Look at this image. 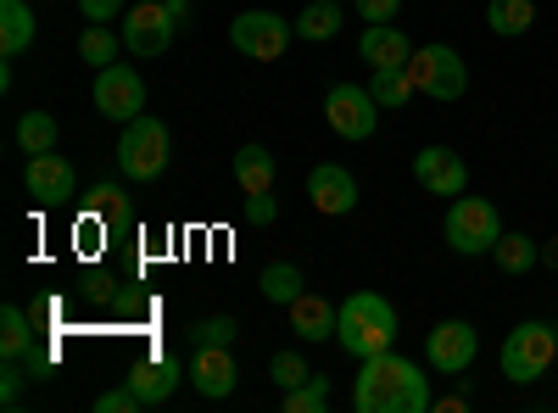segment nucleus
<instances>
[{
  "label": "nucleus",
  "instance_id": "20e7f679",
  "mask_svg": "<svg viewBox=\"0 0 558 413\" xmlns=\"http://www.w3.org/2000/svg\"><path fill=\"white\" fill-rule=\"evenodd\" d=\"M441 235H447V246L458 257H492V246L502 235V218H497V207L486 196H452Z\"/></svg>",
  "mask_w": 558,
  "mask_h": 413
},
{
  "label": "nucleus",
  "instance_id": "ddd939ff",
  "mask_svg": "<svg viewBox=\"0 0 558 413\" xmlns=\"http://www.w3.org/2000/svg\"><path fill=\"white\" fill-rule=\"evenodd\" d=\"M23 185H28V196H34L39 207H57V202H68V196L78 191V179H73V162H68V157L39 151V157H28V168H23Z\"/></svg>",
  "mask_w": 558,
  "mask_h": 413
},
{
  "label": "nucleus",
  "instance_id": "c9c22d12",
  "mask_svg": "<svg viewBox=\"0 0 558 413\" xmlns=\"http://www.w3.org/2000/svg\"><path fill=\"white\" fill-rule=\"evenodd\" d=\"M279 218V207H274V191H263V196H246V223H274Z\"/></svg>",
  "mask_w": 558,
  "mask_h": 413
},
{
  "label": "nucleus",
  "instance_id": "393cba45",
  "mask_svg": "<svg viewBox=\"0 0 558 413\" xmlns=\"http://www.w3.org/2000/svg\"><path fill=\"white\" fill-rule=\"evenodd\" d=\"M118 51H123V39L107 28V23H89L84 34H78V62H89V68H112L118 62Z\"/></svg>",
  "mask_w": 558,
  "mask_h": 413
},
{
  "label": "nucleus",
  "instance_id": "4c0bfd02",
  "mask_svg": "<svg viewBox=\"0 0 558 413\" xmlns=\"http://www.w3.org/2000/svg\"><path fill=\"white\" fill-rule=\"evenodd\" d=\"M542 263H547V268H558V241H553V246L542 252Z\"/></svg>",
  "mask_w": 558,
  "mask_h": 413
},
{
  "label": "nucleus",
  "instance_id": "b1692460",
  "mask_svg": "<svg viewBox=\"0 0 558 413\" xmlns=\"http://www.w3.org/2000/svg\"><path fill=\"white\" fill-rule=\"evenodd\" d=\"M492 263L502 268V274H531L536 263H542V246L531 241V235H497V246H492Z\"/></svg>",
  "mask_w": 558,
  "mask_h": 413
},
{
  "label": "nucleus",
  "instance_id": "cd10ccee",
  "mask_svg": "<svg viewBox=\"0 0 558 413\" xmlns=\"http://www.w3.org/2000/svg\"><path fill=\"white\" fill-rule=\"evenodd\" d=\"M368 89H375V101L380 107H408V96H418L413 89V78H408V68H375V78H368Z\"/></svg>",
  "mask_w": 558,
  "mask_h": 413
},
{
  "label": "nucleus",
  "instance_id": "7ed1b4c3",
  "mask_svg": "<svg viewBox=\"0 0 558 413\" xmlns=\"http://www.w3.org/2000/svg\"><path fill=\"white\" fill-rule=\"evenodd\" d=\"M553 357H558V325H542V318H525V325H514L502 336V375L514 380V386H536L547 369H553Z\"/></svg>",
  "mask_w": 558,
  "mask_h": 413
},
{
  "label": "nucleus",
  "instance_id": "4468645a",
  "mask_svg": "<svg viewBox=\"0 0 558 413\" xmlns=\"http://www.w3.org/2000/svg\"><path fill=\"white\" fill-rule=\"evenodd\" d=\"M307 202H313L318 212L341 218V212L357 207V179H352L341 162H318V168L307 173Z\"/></svg>",
  "mask_w": 558,
  "mask_h": 413
},
{
  "label": "nucleus",
  "instance_id": "e433bc0d",
  "mask_svg": "<svg viewBox=\"0 0 558 413\" xmlns=\"http://www.w3.org/2000/svg\"><path fill=\"white\" fill-rule=\"evenodd\" d=\"M78 12H84L89 23H107V17L123 12V0H78Z\"/></svg>",
  "mask_w": 558,
  "mask_h": 413
},
{
  "label": "nucleus",
  "instance_id": "2eb2a0df",
  "mask_svg": "<svg viewBox=\"0 0 558 413\" xmlns=\"http://www.w3.org/2000/svg\"><path fill=\"white\" fill-rule=\"evenodd\" d=\"M191 386H196L207 402L235 397V386H241V369H235V357H229V347H196V363H191Z\"/></svg>",
  "mask_w": 558,
  "mask_h": 413
},
{
  "label": "nucleus",
  "instance_id": "6e6552de",
  "mask_svg": "<svg viewBox=\"0 0 558 413\" xmlns=\"http://www.w3.org/2000/svg\"><path fill=\"white\" fill-rule=\"evenodd\" d=\"M291 39H296V23H286L279 12H241L229 23V45H235L246 62H279Z\"/></svg>",
  "mask_w": 558,
  "mask_h": 413
},
{
  "label": "nucleus",
  "instance_id": "a211bd4d",
  "mask_svg": "<svg viewBox=\"0 0 558 413\" xmlns=\"http://www.w3.org/2000/svg\"><path fill=\"white\" fill-rule=\"evenodd\" d=\"M129 386L140 391V402H146V408H162V402L173 397V386H179V363H173V352H157V357H146V363H134Z\"/></svg>",
  "mask_w": 558,
  "mask_h": 413
},
{
  "label": "nucleus",
  "instance_id": "0eeeda50",
  "mask_svg": "<svg viewBox=\"0 0 558 413\" xmlns=\"http://www.w3.org/2000/svg\"><path fill=\"white\" fill-rule=\"evenodd\" d=\"M324 123H330L341 141H368L380 129V101L368 84H330L324 96Z\"/></svg>",
  "mask_w": 558,
  "mask_h": 413
},
{
  "label": "nucleus",
  "instance_id": "5701e85b",
  "mask_svg": "<svg viewBox=\"0 0 558 413\" xmlns=\"http://www.w3.org/2000/svg\"><path fill=\"white\" fill-rule=\"evenodd\" d=\"M536 23V0H486V28L502 39H520Z\"/></svg>",
  "mask_w": 558,
  "mask_h": 413
},
{
  "label": "nucleus",
  "instance_id": "2f4dec72",
  "mask_svg": "<svg viewBox=\"0 0 558 413\" xmlns=\"http://www.w3.org/2000/svg\"><path fill=\"white\" fill-rule=\"evenodd\" d=\"M268 375H274L279 386H286V391H291V386H302V380H307L313 369H307V363H302L296 352H274V357H268Z\"/></svg>",
  "mask_w": 558,
  "mask_h": 413
},
{
  "label": "nucleus",
  "instance_id": "6ab92c4d",
  "mask_svg": "<svg viewBox=\"0 0 558 413\" xmlns=\"http://www.w3.org/2000/svg\"><path fill=\"white\" fill-rule=\"evenodd\" d=\"M39 23H34V7L28 0H0V57H23L28 45H34Z\"/></svg>",
  "mask_w": 558,
  "mask_h": 413
},
{
  "label": "nucleus",
  "instance_id": "9d476101",
  "mask_svg": "<svg viewBox=\"0 0 558 413\" xmlns=\"http://www.w3.org/2000/svg\"><path fill=\"white\" fill-rule=\"evenodd\" d=\"M96 112L112 118V123H134L140 112H146V78H140L134 68L112 62L96 73Z\"/></svg>",
  "mask_w": 558,
  "mask_h": 413
},
{
  "label": "nucleus",
  "instance_id": "bb28decb",
  "mask_svg": "<svg viewBox=\"0 0 558 413\" xmlns=\"http://www.w3.org/2000/svg\"><path fill=\"white\" fill-rule=\"evenodd\" d=\"M17 146H23L28 157L57 151V118H51V112H23V118H17Z\"/></svg>",
  "mask_w": 558,
  "mask_h": 413
},
{
  "label": "nucleus",
  "instance_id": "473e14b6",
  "mask_svg": "<svg viewBox=\"0 0 558 413\" xmlns=\"http://www.w3.org/2000/svg\"><path fill=\"white\" fill-rule=\"evenodd\" d=\"M23 380H28V363L7 357V375H0V408H17L23 402Z\"/></svg>",
  "mask_w": 558,
  "mask_h": 413
},
{
  "label": "nucleus",
  "instance_id": "4be33fe9",
  "mask_svg": "<svg viewBox=\"0 0 558 413\" xmlns=\"http://www.w3.org/2000/svg\"><path fill=\"white\" fill-rule=\"evenodd\" d=\"M341 23H347L341 0H307L302 17H296V34H302L307 45H324V39H336V34H341Z\"/></svg>",
  "mask_w": 558,
  "mask_h": 413
},
{
  "label": "nucleus",
  "instance_id": "f3484780",
  "mask_svg": "<svg viewBox=\"0 0 558 413\" xmlns=\"http://www.w3.org/2000/svg\"><path fill=\"white\" fill-rule=\"evenodd\" d=\"M357 57H363L368 68H408V62H413V45H408V34H402L397 23H363Z\"/></svg>",
  "mask_w": 558,
  "mask_h": 413
},
{
  "label": "nucleus",
  "instance_id": "39448f33",
  "mask_svg": "<svg viewBox=\"0 0 558 413\" xmlns=\"http://www.w3.org/2000/svg\"><path fill=\"white\" fill-rule=\"evenodd\" d=\"M118 168L134 179V185H151V179L168 168V123L140 112L134 123H123V141H118Z\"/></svg>",
  "mask_w": 558,
  "mask_h": 413
},
{
  "label": "nucleus",
  "instance_id": "f03ea898",
  "mask_svg": "<svg viewBox=\"0 0 558 413\" xmlns=\"http://www.w3.org/2000/svg\"><path fill=\"white\" fill-rule=\"evenodd\" d=\"M336 341L357 363L375 357V352H391V341H397V307L380 291H352L341 302V313H336Z\"/></svg>",
  "mask_w": 558,
  "mask_h": 413
},
{
  "label": "nucleus",
  "instance_id": "f257e3e1",
  "mask_svg": "<svg viewBox=\"0 0 558 413\" xmlns=\"http://www.w3.org/2000/svg\"><path fill=\"white\" fill-rule=\"evenodd\" d=\"M352 408L357 413H430V375L413 357L397 352H375L363 357V375L352 380Z\"/></svg>",
  "mask_w": 558,
  "mask_h": 413
},
{
  "label": "nucleus",
  "instance_id": "412c9836",
  "mask_svg": "<svg viewBox=\"0 0 558 413\" xmlns=\"http://www.w3.org/2000/svg\"><path fill=\"white\" fill-rule=\"evenodd\" d=\"M235 185H241V196H263V191H274V151L268 146H241L235 151Z\"/></svg>",
  "mask_w": 558,
  "mask_h": 413
},
{
  "label": "nucleus",
  "instance_id": "dca6fc26",
  "mask_svg": "<svg viewBox=\"0 0 558 413\" xmlns=\"http://www.w3.org/2000/svg\"><path fill=\"white\" fill-rule=\"evenodd\" d=\"M0 352L7 357H17V363H28V375L34 380H45V369H51V357H45L39 347H34V325H28V313L23 307H0Z\"/></svg>",
  "mask_w": 558,
  "mask_h": 413
},
{
  "label": "nucleus",
  "instance_id": "1a4fd4ad",
  "mask_svg": "<svg viewBox=\"0 0 558 413\" xmlns=\"http://www.w3.org/2000/svg\"><path fill=\"white\" fill-rule=\"evenodd\" d=\"M173 34H179V23H173V12H168V0H146V7L123 12V51L140 57V62L162 57L168 45H173Z\"/></svg>",
  "mask_w": 558,
  "mask_h": 413
},
{
  "label": "nucleus",
  "instance_id": "423d86ee",
  "mask_svg": "<svg viewBox=\"0 0 558 413\" xmlns=\"http://www.w3.org/2000/svg\"><path fill=\"white\" fill-rule=\"evenodd\" d=\"M408 78H413L418 96H430V101H458L463 89H470V68H463V57L452 51V45H425V51H413Z\"/></svg>",
  "mask_w": 558,
  "mask_h": 413
},
{
  "label": "nucleus",
  "instance_id": "aec40b11",
  "mask_svg": "<svg viewBox=\"0 0 558 413\" xmlns=\"http://www.w3.org/2000/svg\"><path fill=\"white\" fill-rule=\"evenodd\" d=\"M336 313H341V307H330L324 296L302 291V296L291 302V330H296L302 341H336Z\"/></svg>",
  "mask_w": 558,
  "mask_h": 413
},
{
  "label": "nucleus",
  "instance_id": "7c9ffc66",
  "mask_svg": "<svg viewBox=\"0 0 558 413\" xmlns=\"http://www.w3.org/2000/svg\"><path fill=\"white\" fill-rule=\"evenodd\" d=\"M235 318H229V313H218V318H196V325H191V341L196 347H229V341H235Z\"/></svg>",
  "mask_w": 558,
  "mask_h": 413
},
{
  "label": "nucleus",
  "instance_id": "72a5a7b5",
  "mask_svg": "<svg viewBox=\"0 0 558 413\" xmlns=\"http://www.w3.org/2000/svg\"><path fill=\"white\" fill-rule=\"evenodd\" d=\"M134 408H146L134 386H123V391H101V397H96V413H134Z\"/></svg>",
  "mask_w": 558,
  "mask_h": 413
},
{
  "label": "nucleus",
  "instance_id": "f8f14e48",
  "mask_svg": "<svg viewBox=\"0 0 558 413\" xmlns=\"http://www.w3.org/2000/svg\"><path fill=\"white\" fill-rule=\"evenodd\" d=\"M413 185L425 196H463L470 191V162L447 146H425L413 151Z\"/></svg>",
  "mask_w": 558,
  "mask_h": 413
},
{
  "label": "nucleus",
  "instance_id": "c85d7f7f",
  "mask_svg": "<svg viewBox=\"0 0 558 413\" xmlns=\"http://www.w3.org/2000/svg\"><path fill=\"white\" fill-rule=\"evenodd\" d=\"M324 408H330V380L324 375H307L302 386L286 391V413H324Z\"/></svg>",
  "mask_w": 558,
  "mask_h": 413
},
{
  "label": "nucleus",
  "instance_id": "a878e982",
  "mask_svg": "<svg viewBox=\"0 0 558 413\" xmlns=\"http://www.w3.org/2000/svg\"><path fill=\"white\" fill-rule=\"evenodd\" d=\"M257 286H263V296H268V302L291 307V302L302 296V286H307V280H302V268H296V263H268Z\"/></svg>",
  "mask_w": 558,
  "mask_h": 413
},
{
  "label": "nucleus",
  "instance_id": "c756f323",
  "mask_svg": "<svg viewBox=\"0 0 558 413\" xmlns=\"http://www.w3.org/2000/svg\"><path fill=\"white\" fill-rule=\"evenodd\" d=\"M89 212H96V218H107V223H118V229H129V207H123V191L112 185V179H107V185H96V191H89Z\"/></svg>",
  "mask_w": 558,
  "mask_h": 413
},
{
  "label": "nucleus",
  "instance_id": "f704fd0d",
  "mask_svg": "<svg viewBox=\"0 0 558 413\" xmlns=\"http://www.w3.org/2000/svg\"><path fill=\"white\" fill-rule=\"evenodd\" d=\"M352 7H357V17H363V23H391L402 0H352Z\"/></svg>",
  "mask_w": 558,
  "mask_h": 413
},
{
  "label": "nucleus",
  "instance_id": "9b49d317",
  "mask_svg": "<svg viewBox=\"0 0 558 413\" xmlns=\"http://www.w3.org/2000/svg\"><path fill=\"white\" fill-rule=\"evenodd\" d=\"M475 352H481V336L470 318H447V325H436L425 336V357L436 363V375H470Z\"/></svg>",
  "mask_w": 558,
  "mask_h": 413
}]
</instances>
